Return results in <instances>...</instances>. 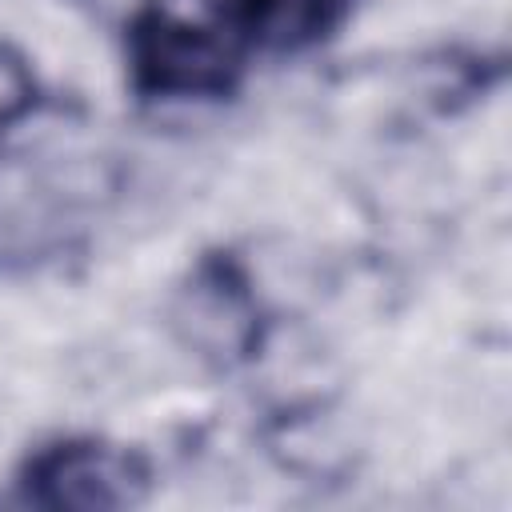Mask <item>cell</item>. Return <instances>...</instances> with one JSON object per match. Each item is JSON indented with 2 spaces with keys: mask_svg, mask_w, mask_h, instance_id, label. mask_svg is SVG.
I'll return each instance as SVG.
<instances>
[{
  "mask_svg": "<svg viewBox=\"0 0 512 512\" xmlns=\"http://www.w3.org/2000/svg\"><path fill=\"white\" fill-rule=\"evenodd\" d=\"M244 72V44L220 16L192 20L140 4L128 20V76L144 100H220Z\"/></svg>",
  "mask_w": 512,
  "mask_h": 512,
  "instance_id": "6da1fadb",
  "label": "cell"
},
{
  "mask_svg": "<svg viewBox=\"0 0 512 512\" xmlns=\"http://www.w3.org/2000/svg\"><path fill=\"white\" fill-rule=\"evenodd\" d=\"M24 500L40 508H76V512H112L136 508L152 488L148 460L112 440L68 436L36 448L20 468Z\"/></svg>",
  "mask_w": 512,
  "mask_h": 512,
  "instance_id": "7a4b0ae2",
  "label": "cell"
},
{
  "mask_svg": "<svg viewBox=\"0 0 512 512\" xmlns=\"http://www.w3.org/2000/svg\"><path fill=\"white\" fill-rule=\"evenodd\" d=\"M172 320L184 344L220 364L244 360L260 348V304L244 268L228 252H212L192 268Z\"/></svg>",
  "mask_w": 512,
  "mask_h": 512,
  "instance_id": "3957f363",
  "label": "cell"
},
{
  "mask_svg": "<svg viewBox=\"0 0 512 512\" xmlns=\"http://www.w3.org/2000/svg\"><path fill=\"white\" fill-rule=\"evenodd\" d=\"M352 12V0H220L216 16L248 48L304 52L328 40Z\"/></svg>",
  "mask_w": 512,
  "mask_h": 512,
  "instance_id": "277c9868",
  "label": "cell"
},
{
  "mask_svg": "<svg viewBox=\"0 0 512 512\" xmlns=\"http://www.w3.org/2000/svg\"><path fill=\"white\" fill-rule=\"evenodd\" d=\"M40 104V88L24 52L0 40V136Z\"/></svg>",
  "mask_w": 512,
  "mask_h": 512,
  "instance_id": "5b68a950",
  "label": "cell"
},
{
  "mask_svg": "<svg viewBox=\"0 0 512 512\" xmlns=\"http://www.w3.org/2000/svg\"><path fill=\"white\" fill-rule=\"evenodd\" d=\"M76 4H88V8H96V12H112V8H124V4H132V0H76Z\"/></svg>",
  "mask_w": 512,
  "mask_h": 512,
  "instance_id": "8992f818",
  "label": "cell"
}]
</instances>
